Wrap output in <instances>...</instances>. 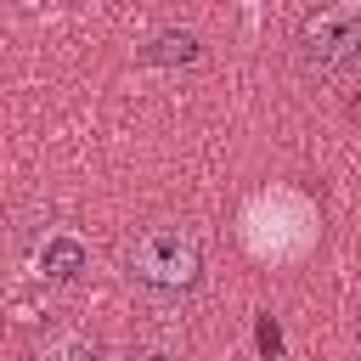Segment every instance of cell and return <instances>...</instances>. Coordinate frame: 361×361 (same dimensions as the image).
Returning a JSON list of instances; mask_svg holds the SVG:
<instances>
[{"label": "cell", "instance_id": "1", "mask_svg": "<svg viewBox=\"0 0 361 361\" xmlns=\"http://www.w3.org/2000/svg\"><path fill=\"white\" fill-rule=\"evenodd\" d=\"M124 276L147 293H192L203 276V248L186 226H147L124 243Z\"/></svg>", "mask_w": 361, "mask_h": 361}, {"label": "cell", "instance_id": "2", "mask_svg": "<svg viewBox=\"0 0 361 361\" xmlns=\"http://www.w3.org/2000/svg\"><path fill=\"white\" fill-rule=\"evenodd\" d=\"M355 45H361V11H355V0H333V6L310 11L299 23V34H293L299 68L316 73V79H333L338 68H350Z\"/></svg>", "mask_w": 361, "mask_h": 361}, {"label": "cell", "instance_id": "3", "mask_svg": "<svg viewBox=\"0 0 361 361\" xmlns=\"http://www.w3.org/2000/svg\"><path fill=\"white\" fill-rule=\"evenodd\" d=\"M85 243L79 237H45V248H39V271L51 276V282H73L79 271H85Z\"/></svg>", "mask_w": 361, "mask_h": 361}, {"label": "cell", "instance_id": "4", "mask_svg": "<svg viewBox=\"0 0 361 361\" xmlns=\"http://www.w3.org/2000/svg\"><path fill=\"white\" fill-rule=\"evenodd\" d=\"M203 56V45H197V34H186V28H169V34H158L152 45H141V62H197Z\"/></svg>", "mask_w": 361, "mask_h": 361}, {"label": "cell", "instance_id": "5", "mask_svg": "<svg viewBox=\"0 0 361 361\" xmlns=\"http://www.w3.org/2000/svg\"><path fill=\"white\" fill-rule=\"evenodd\" d=\"M28 361H96V344H90L85 333H73V327H68V333H51Z\"/></svg>", "mask_w": 361, "mask_h": 361}, {"label": "cell", "instance_id": "6", "mask_svg": "<svg viewBox=\"0 0 361 361\" xmlns=\"http://www.w3.org/2000/svg\"><path fill=\"white\" fill-rule=\"evenodd\" d=\"M254 344H259V355H265V361H276V355H282V327H276V316H259V322H254Z\"/></svg>", "mask_w": 361, "mask_h": 361}, {"label": "cell", "instance_id": "7", "mask_svg": "<svg viewBox=\"0 0 361 361\" xmlns=\"http://www.w3.org/2000/svg\"><path fill=\"white\" fill-rule=\"evenodd\" d=\"M107 361H169L164 350H118V355H107Z\"/></svg>", "mask_w": 361, "mask_h": 361}]
</instances>
